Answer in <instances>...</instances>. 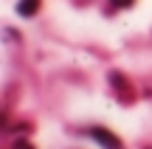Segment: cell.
I'll return each mask as SVG.
<instances>
[{
	"instance_id": "obj_1",
	"label": "cell",
	"mask_w": 152,
	"mask_h": 149,
	"mask_svg": "<svg viewBox=\"0 0 152 149\" xmlns=\"http://www.w3.org/2000/svg\"><path fill=\"white\" fill-rule=\"evenodd\" d=\"M87 135H90L93 141H99L104 149H121V141L115 138L113 132H107L104 127H90V129H87Z\"/></svg>"
},
{
	"instance_id": "obj_2",
	"label": "cell",
	"mask_w": 152,
	"mask_h": 149,
	"mask_svg": "<svg viewBox=\"0 0 152 149\" xmlns=\"http://www.w3.org/2000/svg\"><path fill=\"white\" fill-rule=\"evenodd\" d=\"M37 9H39V0H20V3H17V11H20L23 17H34Z\"/></svg>"
},
{
	"instance_id": "obj_3",
	"label": "cell",
	"mask_w": 152,
	"mask_h": 149,
	"mask_svg": "<svg viewBox=\"0 0 152 149\" xmlns=\"http://www.w3.org/2000/svg\"><path fill=\"white\" fill-rule=\"evenodd\" d=\"M113 3V9H127V6H132L135 0H110Z\"/></svg>"
},
{
	"instance_id": "obj_4",
	"label": "cell",
	"mask_w": 152,
	"mask_h": 149,
	"mask_svg": "<svg viewBox=\"0 0 152 149\" xmlns=\"http://www.w3.org/2000/svg\"><path fill=\"white\" fill-rule=\"evenodd\" d=\"M14 149H34V146H31V144H26V141H17Z\"/></svg>"
}]
</instances>
